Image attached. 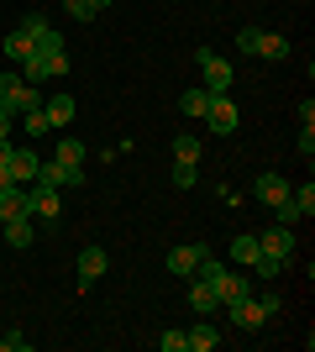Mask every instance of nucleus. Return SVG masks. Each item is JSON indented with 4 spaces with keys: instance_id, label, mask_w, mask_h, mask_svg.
<instances>
[{
    "instance_id": "f257e3e1",
    "label": "nucleus",
    "mask_w": 315,
    "mask_h": 352,
    "mask_svg": "<svg viewBox=\"0 0 315 352\" xmlns=\"http://www.w3.org/2000/svg\"><path fill=\"white\" fill-rule=\"evenodd\" d=\"M226 316H231L237 331H263V321L279 316V294H247V300H237V305H226Z\"/></svg>"
},
{
    "instance_id": "f03ea898",
    "label": "nucleus",
    "mask_w": 315,
    "mask_h": 352,
    "mask_svg": "<svg viewBox=\"0 0 315 352\" xmlns=\"http://www.w3.org/2000/svg\"><path fill=\"white\" fill-rule=\"evenodd\" d=\"M237 47L247 53V58H263V63H284L289 58V37L263 32V27H242L237 32Z\"/></svg>"
},
{
    "instance_id": "7ed1b4c3",
    "label": "nucleus",
    "mask_w": 315,
    "mask_h": 352,
    "mask_svg": "<svg viewBox=\"0 0 315 352\" xmlns=\"http://www.w3.org/2000/svg\"><path fill=\"white\" fill-rule=\"evenodd\" d=\"M195 63H200V85L210 89V95H226L231 89V58H221V53H210V47H195Z\"/></svg>"
},
{
    "instance_id": "20e7f679",
    "label": "nucleus",
    "mask_w": 315,
    "mask_h": 352,
    "mask_svg": "<svg viewBox=\"0 0 315 352\" xmlns=\"http://www.w3.org/2000/svg\"><path fill=\"white\" fill-rule=\"evenodd\" d=\"M0 105H5L11 116H21V111H32V105H43V89L27 85L21 74H0Z\"/></svg>"
},
{
    "instance_id": "39448f33",
    "label": "nucleus",
    "mask_w": 315,
    "mask_h": 352,
    "mask_svg": "<svg viewBox=\"0 0 315 352\" xmlns=\"http://www.w3.org/2000/svg\"><path fill=\"white\" fill-rule=\"evenodd\" d=\"M210 126L215 137H231L242 126V116H237V105H231V95H210V105H205V116H200Z\"/></svg>"
},
{
    "instance_id": "423d86ee",
    "label": "nucleus",
    "mask_w": 315,
    "mask_h": 352,
    "mask_svg": "<svg viewBox=\"0 0 315 352\" xmlns=\"http://www.w3.org/2000/svg\"><path fill=\"white\" fill-rule=\"evenodd\" d=\"M32 184H47V190H74V184H84V168H69V163L47 158V163H37V179H32Z\"/></svg>"
},
{
    "instance_id": "0eeeda50",
    "label": "nucleus",
    "mask_w": 315,
    "mask_h": 352,
    "mask_svg": "<svg viewBox=\"0 0 315 352\" xmlns=\"http://www.w3.org/2000/svg\"><path fill=\"white\" fill-rule=\"evenodd\" d=\"M21 32L32 37V53H47V47H63V37L53 32V21H47L43 11H27V16H21Z\"/></svg>"
},
{
    "instance_id": "6e6552de",
    "label": "nucleus",
    "mask_w": 315,
    "mask_h": 352,
    "mask_svg": "<svg viewBox=\"0 0 315 352\" xmlns=\"http://www.w3.org/2000/svg\"><path fill=\"white\" fill-rule=\"evenodd\" d=\"M257 248H263V258H279V263H289V258H294V226H279V221H273L268 232L257 236Z\"/></svg>"
},
{
    "instance_id": "1a4fd4ad",
    "label": "nucleus",
    "mask_w": 315,
    "mask_h": 352,
    "mask_svg": "<svg viewBox=\"0 0 315 352\" xmlns=\"http://www.w3.org/2000/svg\"><path fill=\"white\" fill-rule=\"evenodd\" d=\"M27 210H32V216H43L47 226H58V216H63L58 190H47V184H32V190H27Z\"/></svg>"
},
{
    "instance_id": "9d476101",
    "label": "nucleus",
    "mask_w": 315,
    "mask_h": 352,
    "mask_svg": "<svg viewBox=\"0 0 315 352\" xmlns=\"http://www.w3.org/2000/svg\"><path fill=\"white\" fill-rule=\"evenodd\" d=\"M200 252H205V242H184V248H174V252L163 258L168 274H174V279H189V274H195V263H200Z\"/></svg>"
},
{
    "instance_id": "9b49d317",
    "label": "nucleus",
    "mask_w": 315,
    "mask_h": 352,
    "mask_svg": "<svg viewBox=\"0 0 315 352\" xmlns=\"http://www.w3.org/2000/svg\"><path fill=\"white\" fill-rule=\"evenodd\" d=\"M253 190H257V200H263L268 210H279V206L289 200V179H284V174H257Z\"/></svg>"
},
{
    "instance_id": "f8f14e48",
    "label": "nucleus",
    "mask_w": 315,
    "mask_h": 352,
    "mask_svg": "<svg viewBox=\"0 0 315 352\" xmlns=\"http://www.w3.org/2000/svg\"><path fill=\"white\" fill-rule=\"evenodd\" d=\"M105 268H110V258H105V248H95V242H90V248L79 252V289H90V284L100 279Z\"/></svg>"
},
{
    "instance_id": "ddd939ff",
    "label": "nucleus",
    "mask_w": 315,
    "mask_h": 352,
    "mask_svg": "<svg viewBox=\"0 0 315 352\" xmlns=\"http://www.w3.org/2000/svg\"><path fill=\"white\" fill-rule=\"evenodd\" d=\"M43 111H47V121H53V126H69V121L79 116V100L58 89V95H43Z\"/></svg>"
},
{
    "instance_id": "4468645a",
    "label": "nucleus",
    "mask_w": 315,
    "mask_h": 352,
    "mask_svg": "<svg viewBox=\"0 0 315 352\" xmlns=\"http://www.w3.org/2000/svg\"><path fill=\"white\" fill-rule=\"evenodd\" d=\"M37 153H32V147H11V158H5V168H11V179L16 184H32V179H37Z\"/></svg>"
},
{
    "instance_id": "2eb2a0df",
    "label": "nucleus",
    "mask_w": 315,
    "mask_h": 352,
    "mask_svg": "<svg viewBox=\"0 0 315 352\" xmlns=\"http://www.w3.org/2000/svg\"><path fill=\"white\" fill-rule=\"evenodd\" d=\"M189 305H195L200 316L221 310V294H215V284H210V279H200V274H189Z\"/></svg>"
},
{
    "instance_id": "dca6fc26",
    "label": "nucleus",
    "mask_w": 315,
    "mask_h": 352,
    "mask_svg": "<svg viewBox=\"0 0 315 352\" xmlns=\"http://www.w3.org/2000/svg\"><path fill=\"white\" fill-rule=\"evenodd\" d=\"M0 226H5V248H32V242H37V232H32V216H11V221H0Z\"/></svg>"
},
{
    "instance_id": "f3484780",
    "label": "nucleus",
    "mask_w": 315,
    "mask_h": 352,
    "mask_svg": "<svg viewBox=\"0 0 315 352\" xmlns=\"http://www.w3.org/2000/svg\"><path fill=\"white\" fill-rule=\"evenodd\" d=\"M205 105H210V89H205V85H189V89L179 95V111H184L189 121H200V116H205Z\"/></svg>"
},
{
    "instance_id": "a211bd4d",
    "label": "nucleus",
    "mask_w": 315,
    "mask_h": 352,
    "mask_svg": "<svg viewBox=\"0 0 315 352\" xmlns=\"http://www.w3.org/2000/svg\"><path fill=\"white\" fill-rule=\"evenodd\" d=\"M289 206H294V216H315V184L305 179V184H289Z\"/></svg>"
},
{
    "instance_id": "6ab92c4d",
    "label": "nucleus",
    "mask_w": 315,
    "mask_h": 352,
    "mask_svg": "<svg viewBox=\"0 0 315 352\" xmlns=\"http://www.w3.org/2000/svg\"><path fill=\"white\" fill-rule=\"evenodd\" d=\"M184 337H189V352H210V347H221V331H215V326H210V321L189 326Z\"/></svg>"
},
{
    "instance_id": "aec40b11",
    "label": "nucleus",
    "mask_w": 315,
    "mask_h": 352,
    "mask_svg": "<svg viewBox=\"0 0 315 352\" xmlns=\"http://www.w3.org/2000/svg\"><path fill=\"white\" fill-rule=\"evenodd\" d=\"M200 153H205V142H200L195 132H179V137H174V163H200Z\"/></svg>"
},
{
    "instance_id": "412c9836",
    "label": "nucleus",
    "mask_w": 315,
    "mask_h": 352,
    "mask_svg": "<svg viewBox=\"0 0 315 352\" xmlns=\"http://www.w3.org/2000/svg\"><path fill=\"white\" fill-rule=\"evenodd\" d=\"M11 216H32V210H27V190H21V184H11V190L0 195V221H11Z\"/></svg>"
},
{
    "instance_id": "4be33fe9",
    "label": "nucleus",
    "mask_w": 315,
    "mask_h": 352,
    "mask_svg": "<svg viewBox=\"0 0 315 352\" xmlns=\"http://www.w3.org/2000/svg\"><path fill=\"white\" fill-rule=\"evenodd\" d=\"M0 53H5L11 63H21V58L32 53V37H27L21 27H11V32H5V43H0Z\"/></svg>"
},
{
    "instance_id": "5701e85b",
    "label": "nucleus",
    "mask_w": 315,
    "mask_h": 352,
    "mask_svg": "<svg viewBox=\"0 0 315 352\" xmlns=\"http://www.w3.org/2000/svg\"><path fill=\"white\" fill-rule=\"evenodd\" d=\"M53 158L79 168V163H84V142H79V137H58V142H53Z\"/></svg>"
},
{
    "instance_id": "b1692460",
    "label": "nucleus",
    "mask_w": 315,
    "mask_h": 352,
    "mask_svg": "<svg viewBox=\"0 0 315 352\" xmlns=\"http://www.w3.org/2000/svg\"><path fill=\"white\" fill-rule=\"evenodd\" d=\"M257 252H263V248H257V236H253V232H242L237 242H231V258H237L242 268H253V263H257Z\"/></svg>"
},
{
    "instance_id": "393cba45",
    "label": "nucleus",
    "mask_w": 315,
    "mask_h": 352,
    "mask_svg": "<svg viewBox=\"0 0 315 352\" xmlns=\"http://www.w3.org/2000/svg\"><path fill=\"white\" fill-rule=\"evenodd\" d=\"M21 121H27V126H21V132H32V137H43V132H53V121H47V111H43V105H32V111H21Z\"/></svg>"
},
{
    "instance_id": "a878e982",
    "label": "nucleus",
    "mask_w": 315,
    "mask_h": 352,
    "mask_svg": "<svg viewBox=\"0 0 315 352\" xmlns=\"http://www.w3.org/2000/svg\"><path fill=\"white\" fill-rule=\"evenodd\" d=\"M43 63H47V79H63V74H69V53H63V47H47Z\"/></svg>"
},
{
    "instance_id": "bb28decb",
    "label": "nucleus",
    "mask_w": 315,
    "mask_h": 352,
    "mask_svg": "<svg viewBox=\"0 0 315 352\" xmlns=\"http://www.w3.org/2000/svg\"><path fill=\"white\" fill-rule=\"evenodd\" d=\"M195 179H200L195 163H174V190H195Z\"/></svg>"
},
{
    "instance_id": "cd10ccee",
    "label": "nucleus",
    "mask_w": 315,
    "mask_h": 352,
    "mask_svg": "<svg viewBox=\"0 0 315 352\" xmlns=\"http://www.w3.org/2000/svg\"><path fill=\"white\" fill-rule=\"evenodd\" d=\"M158 347H163V352H189V337L174 326V331H163V337H158Z\"/></svg>"
},
{
    "instance_id": "c85d7f7f",
    "label": "nucleus",
    "mask_w": 315,
    "mask_h": 352,
    "mask_svg": "<svg viewBox=\"0 0 315 352\" xmlns=\"http://www.w3.org/2000/svg\"><path fill=\"white\" fill-rule=\"evenodd\" d=\"M253 274H257V279H279V274H284V263H279V258H263V252H257Z\"/></svg>"
},
{
    "instance_id": "c756f323",
    "label": "nucleus",
    "mask_w": 315,
    "mask_h": 352,
    "mask_svg": "<svg viewBox=\"0 0 315 352\" xmlns=\"http://www.w3.org/2000/svg\"><path fill=\"white\" fill-rule=\"evenodd\" d=\"M63 11L74 16V21H95V6H90V0H63Z\"/></svg>"
},
{
    "instance_id": "7c9ffc66",
    "label": "nucleus",
    "mask_w": 315,
    "mask_h": 352,
    "mask_svg": "<svg viewBox=\"0 0 315 352\" xmlns=\"http://www.w3.org/2000/svg\"><path fill=\"white\" fill-rule=\"evenodd\" d=\"M0 352H32V337H21V331H11V337H0Z\"/></svg>"
},
{
    "instance_id": "2f4dec72",
    "label": "nucleus",
    "mask_w": 315,
    "mask_h": 352,
    "mask_svg": "<svg viewBox=\"0 0 315 352\" xmlns=\"http://www.w3.org/2000/svg\"><path fill=\"white\" fill-rule=\"evenodd\" d=\"M300 153H305V158L315 153V126H300Z\"/></svg>"
},
{
    "instance_id": "473e14b6",
    "label": "nucleus",
    "mask_w": 315,
    "mask_h": 352,
    "mask_svg": "<svg viewBox=\"0 0 315 352\" xmlns=\"http://www.w3.org/2000/svg\"><path fill=\"white\" fill-rule=\"evenodd\" d=\"M11 126H16V116H11V111H0V142H11Z\"/></svg>"
},
{
    "instance_id": "72a5a7b5",
    "label": "nucleus",
    "mask_w": 315,
    "mask_h": 352,
    "mask_svg": "<svg viewBox=\"0 0 315 352\" xmlns=\"http://www.w3.org/2000/svg\"><path fill=\"white\" fill-rule=\"evenodd\" d=\"M11 184H16V179H11V168H0V195L11 190Z\"/></svg>"
},
{
    "instance_id": "f704fd0d",
    "label": "nucleus",
    "mask_w": 315,
    "mask_h": 352,
    "mask_svg": "<svg viewBox=\"0 0 315 352\" xmlns=\"http://www.w3.org/2000/svg\"><path fill=\"white\" fill-rule=\"evenodd\" d=\"M5 158H11V142H0V168H5Z\"/></svg>"
},
{
    "instance_id": "c9c22d12",
    "label": "nucleus",
    "mask_w": 315,
    "mask_h": 352,
    "mask_svg": "<svg viewBox=\"0 0 315 352\" xmlns=\"http://www.w3.org/2000/svg\"><path fill=\"white\" fill-rule=\"evenodd\" d=\"M90 6H95V11H105V6H110V0H90Z\"/></svg>"
},
{
    "instance_id": "e433bc0d",
    "label": "nucleus",
    "mask_w": 315,
    "mask_h": 352,
    "mask_svg": "<svg viewBox=\"0 0 315 352\" xmlns=\"http://www.w3.org/2000/svg\"><path fill=\"white\" fill-rule=\"evenodd\" d=\"M0 111H5V105H0Z\"/></svg>"
}]
</instances>
